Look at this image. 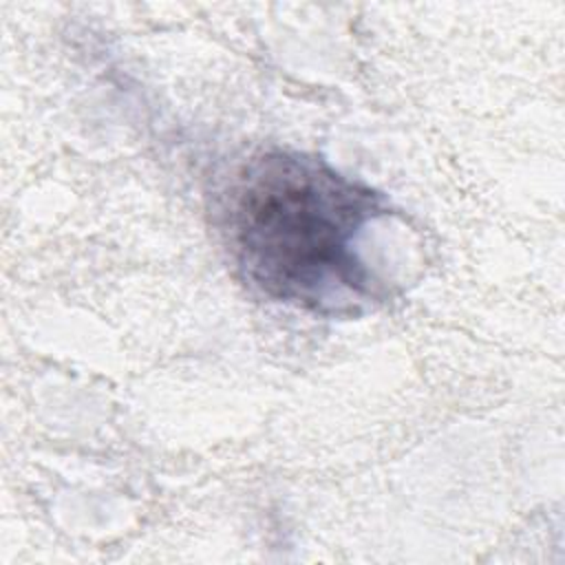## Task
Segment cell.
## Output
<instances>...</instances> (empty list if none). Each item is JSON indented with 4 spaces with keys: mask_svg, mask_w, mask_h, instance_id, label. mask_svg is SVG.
Here are the masks:
<instances>
[{
    "mask_svg": "<svg viewBox=\"0 0 565 565\" xmlns=\"http://www.w3.org/2000/svg\"><path fill=\"white\" fill-rule=\"evenodd\" d=\"M386 214L377 192L322 159L269 150L230 181L223 230L241 276L263 296L313 313H353L380 298L362 252Z\"/></svg>",
    "mask_w": 565,
    "mask_h": 565,
    "instance_id": "obj_1",
    "label": "cell"
}]
</instances>
